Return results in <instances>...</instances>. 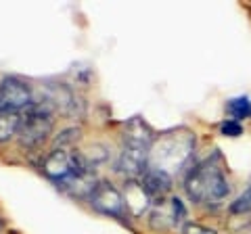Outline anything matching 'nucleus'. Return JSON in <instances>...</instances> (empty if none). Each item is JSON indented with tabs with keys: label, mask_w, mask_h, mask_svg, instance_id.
Returning a JSON list of instances; mask_svg holds the SVG:
<instances>
[{
	"label": "nucleus",
	"mask_w": 251,
	"mask_h": 234,
	"mask_svg": "<svg viewBox=\"0 0 251 234\" xmlns=\"http://www.w3.org/2000/svg\"><path fill=\"white\" fill-rule=\"evenodd\" d=\"M186 197L199 205H220L230 194V182L226 178L222 157L216 153L209 159L188 169L184 178Z\"/></svg>",
	"instance_id": "obj_1"
},
{
	"label": "nucleus",
	"mask_w": 251,
	"mask_h": 234,
	"mask_svg": "<svg viewBox=\"0 0 251 234\" xmlns=\"http://www.w3.org/2000/svg\"><path fill=\"white\" fill-rule=\"evenodd\" d=\"M54 115H57V111H54L52 105L44 96L36 98L21 113V126H19L17 140L23 149L38 151L49 140L54 128Z\"/></svg>",
	"instance_id": "obj_2"
},
{
	"label": "nucleus",
	"mask_w": 251,
	"mask_h": 234,
	"mask_svg": "<svg viewBox=\"0 0 251 234\" xmlns=\"http://www.w3.org/2000/svg\"><path fill=\"white\" fill-rule=\"evenodd\" d=\"M159 153H151L155 157V165L163 171H178L184 169L186 163L191 161L193 151H195V134L191 132H174V134H166L163 138L155 140V144Z\"/></svg>",
	"instance_id": "obj_3"
},
{
	"label": "nucleus",
	"mask_w": 251,
	"mask_h": 234,
	"mask_svg": "<svg viewBox=\"0 0 251 234\" xmlns=\"http://www.w3.org/2000/svg\"><path fill=\"white\" fill-rule=\"evenodd\" d=\"M36 100V94L27 82L17 75H6L0 80V111L23 113Z\"/></svg>",
	"instance_id": "obj_4"
},
{
	"label": "nucleus",
	"mask_w": 251,
	"mask_h": 234,
	"mask_svg": "<svg viewBox=\"0 0 251 234\" xmlns=\"http://www.w3.org/2000/svg\"><path fill=\"white\" fill-rule=\"evenodd\" d=\"M90 205L97 209V211L111 215V217H122L128 213V207H126V199L122 197V192L115 188L111 182L107 180H99L97 186L92 188V192L88 194Z\"/></svg>",
	"instance_id": "obj_5"
},
{
	"label": "nucleus",
	"mask_w": 251,
	"mask_h": 234,
	"mask_svg": "<svg viewBox=\"0 0 251 234\" xmlns=\"http://www.w3.org/2000/svg\"><path fill=\"white\" fill-rule=\"evenodd\" d=\"M42 96L49 100L59 115H65V117H75L77 115V96H75V92L69 84L50 82L49 86H44Z\"/></svg>",
	"instance_id": "obj_6"
},
{
	"label": "nucleus",
	"mask_w": 251,
	"mask_h": 234,
	"mask_svg": "<svg viewBox=\"0 0 251 234\" xmlns=\"http://www.w3.org/2000/svg\"><path fill=\"white\" fill-rule=\"evenodd\" d=\"M138 182H140L143 190L149 194L151 201H163V197L172 190V176L168 174V171H163L159 167H153V165L147 167V171L140 176Z\"/></svg>",
	"instance_id": "obj_7"
},
{
	"label": "nucleus",
	"mask_w": 251,
	"mask_h": 234,
	"mask_svg": "<svg viewBox=\"0 0 251 234\" xmlns=\"http://www.w3.org/2000/svg\"><path fill=\"white\" fill-rule=\"evenodd\" d=\"M157 203H159V205H155L153 211L149 213V222H151L153 228L155 230H168V228H172V226H178L172 201L168 203V205L163 201H157Z\"/></svg>",
	"instance_id": "obj_8"
},
{
	"label": "nucleus",
	"mask_w": 251,
	"mask_h": 234,
	"mask_svg": "<svg viewBox=\"0 0 251 234\" xmlns=\"http://www.w3.org/2000/svg\"><path fill=\"white\" fill-rule=\"evenodd\" d=\"M21 126V113H6L0 111V144L17 138Z\"/></svg>",
	"instance_id": "obj_9"
},
{
	"label": "nucleus",
	"mask_w": 251,
	"mask_h": 234,
	"mask_svg": "<svg viewBox=\"0 0 251 234\" xmlns=\"http://www.w3.org/2000/svg\"><path fill=\"white\" fill-rule=\"evenodd\" d=\"M226 111H228L232 121L241 123L243 119H249L251 117V100L247 96L232 98V100H228V105H226Z\"/></svg>",
	"instance_id": "obj_10"
},
{
	"label": "nucleus",
	"mask_w": 251,
	"mask_h": 234,
	"mask_svg": "<svg viewBox=\"0 0 251 234\" xmlns=\"http://www.w3.org/2000/svg\"><path fill=\"white\" fill-rule=\"evenodd\" d=\"M80 136H82V130L75 128V126L61 130L57 134V138H54V149H69L72 151V146L80 140Z\"/></svg>",
	"instance_id": "obj_11"
},
{
	"label": "nucleus",
	"mask_w": 251,
	"mask_h": 234,
	"mask_svg": "<svg viewBox=\"0 0 251 234\" xmlns=\"http://www.w3.org/2000/svg\"><path fill=\"white\" fill-rule=\"evenodd\" d=\"M220 132H222L224 136H230V138H237L243 134V126L239 121H232V119H226L222 121V126H220Z\"/></svg>",
	"instance_id": "obj_12"
},
{
	"label": "nucleus",
	"mask_w": 251,
	"mask_h": 234,
	"mask_svg": "<svg viewBox=\"0 0 251 234\" xmlns=\"http://www.w3.org/2000/svg\"><path fill=\"white\" fill-rule=\"evenodd\" d=\"M182 234H218L214 228H207V226H201L197 222H186L182 226Z\"/></svg>",
	"instance_id": "obj_13"
},
{
	"label": "nucleus",
	"mask_w": 251,
	"mask_h": 234,
	"mask_svg": "<svg viewBox=\"0 0 251 234\" xmlns=\"http://www.w3.org/2000/svg\"><path fill=\"white\" fill-rule=\"evenodd\" d=\"M0 230H2V220H0Z\"/></svg>",
	"instance_id": "obj_14"
}]
</instances>
